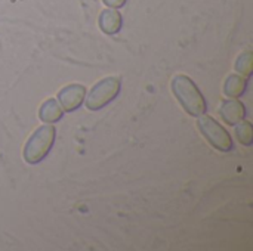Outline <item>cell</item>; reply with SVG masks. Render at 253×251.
I'll return each mask as SVG.
<instances>
[{"instance_id": "1", "label": "cell", "mask_w": 253, "mask_h": 251, "mask_svg": "<svg viewBox=\"0 0 253 251\" xmlns=\"http://www.w3.org/2000/svg\"><path fill=\"white\" fill-rule=\"evenodd\" d=\"M172 90L190 115L200 117L206 112V99L199 90L197 84L188 75H176L172 81Z\"/></svg>"}, {"instance_id": "2", "label": "cell", "mask_w": 253, "mask_h": 251, "mask_svg": "<svg viewBox=\"0 0 253 251\" xmlns=\"http://www.w3.org/2000/svg\"><path fill=\"white\" fill-rule=\"evenodd\" d=\"M55 127L47 123L39 127L27 141L24 148V160L28 164H37L46 158L55 142Z\"/></svg>"}, {"instance_id": "3", "label": "cell", "mask_w": 253, "mask_h": 251, "mask_svg": "<svg viewBox=\"0 0 253 251\" xmlns=\"http://www.w3.org/2000/svg\"><path fill=\"white\" fill-rule=\"evenodd\" d=\"M120 87L122 83L119 77H105L104 80L98 81L87 93V98L84 101L86 107L92 111L104 108L117 98V95L120 93Z\"/></svg>"}, {"instance_id": "4", "label": "cell", "mask_w": 253, "mask_h": 251, "mask_svg": "<svg viewBox=\"0 0 253 251\" xmlns=\"http://www.w3.org/2000/svg\"><path fill=\"white\" fill-rule=\"evenodd\" d=\"M199 129L205 135V138L211 142V145L222 152H228L233 149V139L230 133L211 115L202 114L199 118Z\"/></svg>"}, {"instance_id": "5", "label": "cell", "mask_w": 253, "mask_h": 251, "mask_svg": "<svg viewBox=\"0 0 253 251\" xmlns=\"http://www.w3.org/2000/svg\"><path fill=\"white\" fill-rule=\"evenodd\" d=\"M86 96V87L83 84H68L61 89L58 98L59 104L64 108V111H74L77 109L83 102Z\"/></svg>"}, {"instance_id": "6", "label": "cell", "mask_w": 253, "mask_h": 251, "mask_svg": "<svg viewBox=\"0 0 253 251\" xmlns=\"http://www.w3.org/2000/svg\"><path fill=\"white\" fill-rule=\"evenodd\" d=\"M219 112H221V117L224 118V121L230 126H236L239 121L245 120V117H246V108L237 99L225 101L222 104Z\"/></svg>"}, {"instance_id": "7", "label": "cell", "mask_w": 253, "mask_h": 251, "mask_svg": "<svg viewBox=\"0 0 253 251\" xmlns=\"http://www.w3.org/2000/svg\"><path fill=\"white\" fill-rule=\"evenodd\" d=\"M99 27L105 34H116L120 31L122 25H123V18L120 15V12L117 9L108 7L105 10L101 12L99 15Z\"/></svg>"}, {"instance_id": "8", "label": "cell", "mask_w": 253, "mask_h": 251, "mask_svg": "<svg viewBox=\"0 0 253 251\" xmlns=\"http://www.w3.org/2000/svg\"><path fill=\"white\" fill-rule=\"evenodd\" d=\"M64 108L61 107V104L56 101V99H47L42 107H40V109H39V117H40V120L42 121H44V123H50V124H53V123H56V121H59L61 118H62V115H64Z\"/></svg>"}, {"instance_id": "9", "label": "cell", "mask_w": 253, "mask_h": 251, "mask_svg": "<svg viewBox=\"0 0 253 251\" xmlns=\"http://www.w3.org/2000/svg\"><path fill=\"white\" fill-rule=\"evenodd\" d=\"M248 87V78L242 75H230L225 81L224 92L228 98H240Z\"/></svg>"}, {"instance_id": "10", "label": "cell", "mask_w": 253, "mask_h": 251, "mask_svg": "<svg viewBox=\"0 0 253 251\" xmlns=\"http://www.w3.org/2000/svg\"><path fill=\"white\" fill-rule=\"evenodd\" d=\"M236 70L239 74H242L243 77L249 78L252 75L253 70V55L252 52H245L239 56L237 62H236Z\"/></svg>"}, {"instance_id": "11", "label": "cell", "mask_w": 253, "mask_h": 251, "mask_svg": "<svg viewBox=\"0 0 253 251\" xmlns=\"http://www.w3.org/2000/svg\"><path fill=\"white\" fill-rule=\"evenodd\" d=\"M236 133L239 141L245 145V146H251L253 142L252 135V124L246 120H242L236 124Z\"/></svg>"}, {"instance_id": "12", "label": "cell", "mask_w": 253, "mask_h": 251, "mask_svg": "<svg viewBox=\"0 0 253 251\" xmlns=\"http://www.w3.org/2000/svg\"><path fill=\"white\" fill-rule=\"evenodd\" d=\"M108 7H113V9H120L126 4L127 0H102Z\"/></svg>"}]
</instances>
